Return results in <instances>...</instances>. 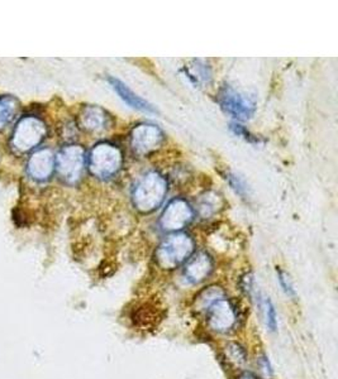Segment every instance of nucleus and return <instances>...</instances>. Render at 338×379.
Returning <instances> with one entry per match:
<instances>
[{
    "mask_svg": "<svg viewBox=\"0 0 338 379\" xmlns=\"http://www.w3.org/2000/svg\"><path fill=\"white\" fill-rule=\"evenodd\" d=\"M164 141V132L155 124L144 123L134 127L131 132V147L139 156L156 152Z\"/></svg>",
    "mask_w": 338,
    "mask_h": 379,
    "instance_id": "7",
    "label": "nucleus"
},
{
    "mask_svg": "<svg viewBox=\"0 0 338 379\" xmlns=\"http://www.w3.org/2000/svg\"><path fill=\"white\" fill-rule=\"evenodd\" d=\"M260 368L263 369L265 377H271L273 374V369L270 367V363L266 358H261V362H260Z\"/></svg>",
    "mask_w": 338,
    "mask_h": 379,
    "instance_id": "21",
    "label": "nucleus"
},
{
    "mask_svg": "<svg viewBox=\"0 0 338 379\" xmlns=\"http://www.w3.org/2000/svg\"><path fill=\"white\" fill-rule=\"evenodd\" d=\"M55 172V154L50 148H41L31 154L27 162V174L32 180L46 182Z\"/></svg>",
    "mask_w": 338,
    "mask_h": 379,
    "instance_id": "10",
    "label": "nucleus"
},
{
    "mask_svg": "<svg viewBox=\"0 0 338 379\" xmlns=\"http://www.w3.org/2000/svg\"><path fill=\"white\" fill-rule=\"evenodd\" d=\"M108 81L109 84L113 87V90L130 107H132L133 109H137V110H141V112L157 113V110H156L154 105H151L149 102H146L142 97H138L137 94H134L125 82H122L121 80L115 79V78H109Z\"/></svg>",
    "mask_w": 338,
    "mask_h": 379,
    "instance_id": "13",
    "label": "nucleus"
},
{
    "mask_svg": "<svg viewBox=\"0 0 338 379\" xmlns=\"http://www.w3.org/2000/svg\"><path fill=\"white\" fill-rule=\"evenodd\" d=\"M212 271V258L209 257V255H206V252H199L189 258L184 269V274L189 282L196 284L209 277Z\"/></svg>",
    "mask_w": 338,
    "mask_h": 379,
    "instance_id": "11",
    "label": "nucleus"
},
{
    "mask_svg": "<svg viewBox=\"0 0 338 379\" xmlns=\"http://www.w3.org/2000/svg\"><path fill=\"white\" fill-rule=\"evenodd\" d=\"M86 164L85 149L78 144H69L55 156V171L61 181L75 185L80 181Z\"/></svg>",
    "mask_w": 338,
    "mask_h": 379,
    "instance_id": "5",
    "label": "nucleus"
},
{
    "mask_svg": "<svg viewBox=\"0 0 338 379\" xmlns=\"http://www.w3.org/2000/svg\"><path fill=\"white\" fill-rule=\"evenodd\" d=\"M19 102L13 97H0V129H3L6 124L12 122L16 117Z\"/></svg>",
    "mask_w": 338,
    "mask_h": 379,
    "instance_id": "14",
    "label": "nucleus"
},
{
    "mask_svg": "<svg viewBox=\"0 0 338 379\" xmlns=\"http://www.w3.org/2000/svg\"><path fill=\"white\" fill-rule=\"evenodd\" d=\"M227 357L231 362L235 363L236 365H242L246 363V353L243 351L241 346L237 344H231L227 348Z\"/></svg>",
    "mask_w": 338,
    "mask_h": 379,
    "instance_id": "17",
    "label": "nucleus"
},
{
    "mask_svg": "<svg viewBox=\"0 0 338 379\" xmlns=\"http://www.w3.org/2000/svg\"><path fill=\"white\" fill-rule=\"evenodd\" d=\"M122 164L123 154L121 149L108 142L95 144L88 157V166L92 175L102 180L117 175L121 170Z\"/></svg>",
    "mask_w": 338,
    "mask_h": 379,
    "instance_id": "3",
    "label": "nucleus"
},
{
    "mask_svg": "<svg viewBox=\"0 0 338 379\" xmlns=\"http://www.w3.org/2000/svg\"><path fill=\"white\" fill-rule=\"evenodd\" d=\"M194 218V210L190 206L189 203L184 198H174L171 200L167 209L164 210L160 218V225L167 232H179Z\"/></svg>",
    "mask_w": 338,
    "mask_h": 379,
    "instance_id": "9",
    "label": "nucleus"
},
{
    "mask_svg": "<svg viewBox=\"0 0 338 379\" xmlns=\"http://www.w3.org/2000/svg\"><path fill=\"white\" fill-rule=\"evenodd\" d=\"M209 326L218 333H227L235 328L237 324V311L224 296L213 301L204 309Z\"/></svg>",
    "mask_w": 338,
    "mask_h": 379,
    "instance_id": "8",
    "label": "nucleus"
},
{
    "mask_svg": "<svg viewBox=\"0 0 338 379\" xmlns=\"http://www.w3.org/2000/svg\"><path fill=\"white\" fill-rule=\"evenodd\" d=\"M240 379H258V378H256L255 375H253V374L246 373V374H243V375H241V377H240Z\"/></svg>",
    "mask_w": 338,
    "mask_h": 379,
    "instance_id": "22",
    "label": "nucleus"
},
{
    "mask_svg": "<svg viewBox=\"0 0 338 379\" xmlns=\"http://www.w3.org/2000/svg\"><path fill=\"white\" fill-rule=\"evenodd\" d=\"M167 193V178L156 171H149L133 188V205L138 211L149 214L164 203Z\"/></svg>",
    "mask_w": 338,
    "mask_h": 379,
    "instance_id": "1",
    "label": "nucleus"
},
{
    "mask_svg": "<svg viewBox=\"0 0 338 379\" xmlns=\"http://www.w3.org/2000/svg\"><path fill=\"white\" fill-rule=\"evenodd\" d=\"M231 129L235 132V134L242 137L243 139H246L248 142H256V138H253L248 130L245 129L242 125L240 124H231Z\"/></svg>",
    "mask_w": 338,
    "mask_h": 379,
    "instance_id": "20",
    "label": "nucleus"
},
{
    "mask_svg": "<svg viewBox=\"0 0 338 379\" xmlns=\"http://www.w3.org/2000/svg\"><path fill=\"white\" fill-rule=\"evenodd\" d=\"M193 252L194 240L188 234L175 233L160 244L156 250V260L164 269H172L189 260Z\"/></svg>",
    "mask_w": 338,
    "mask_h": 379,
    "instance_id": "4",
    "label": "nucleus"
},
{
    "mask_svg": "<svg viewBox=\"0 0 338 379\" xmlns=\"http://www.w3.org/2000/svg\"><path fill=\"white\" fill-rule=\"evenodd\" d=\"M218 206H219V198L216 193H206V196H203L199 201V213L201 216L208 218L212 215L214 213H217Z\"/></svg>",
    "mask_w": 338,
    "mask_h": 379,
    "instance_id": "15",
    "label": "nucleus"
},
{
    "mask_svg": "<svg viewBox=\"0 0 338 379\" xmlns=\"http://www.w3.org/2000/svg\"><path fill=\"white\" fill-rule=\"evenodd\" d=\"M218 102L227 114L238 120L251 119L256 112V102L232 86L224 85L218 92Z\"/></svg>",
    "mask_w": 338,
    "mask_h": 379,
    "instance_id": "6",
    "label": "nucleus"
},
{
    "mask_svg": "<svg viewBox=\"0 0 338 379\" xmlns=\"http://www.w3.org/2000/svg\"><path fill=\"white\" fill-rule=\"evenodd\" d=\"M260 307L264 310L268 328L271 331H276L278 321H276L275 307L273 305V302L269 299H266V297H260Z\"/></svg>",
    "mask_w": 338,
    "mask_h": 379,
    "instance_id": "16",
    "label": "nucleus"
},
{
    "mask_svg": "<svg viewBox=\"0 0 338 379\" xmlns=\"http://www.w3.org/2000/svg\"><path fill=\"white\" fill-rule=\"evenodd\" d=\"M79 124H80V128L90 133L103 132L108 128V114L104 109L89 105L81 110Z\"/></svg>",
    "mask_w": 338,
    "mask_h": 379,
    "instance_id": "12",
    "label": "nucleus"
},
{
    "mask_svg": "<svg viewBox=\"0 0 338 379\" xmlns=\"http://www.w3.org/2000/svg\"><path fill=\"white\" fill-rule=\"evenodd\" d=\"M230 182L231 186L233 187V190H235L236 193H238V195H243V193H246V185L243 183V181H242L240 177L233 175L230 176Z\"/></svg>",
    "mask_w": 338,
    "mask_h": 379,
    "instance_id": "19",
    "label": "nucleus"
},
{
    "mask_svg": "<svg viewBox=\"0 0 338 379\" xmlns=\"http://www.w3.org/2000/svg\"><path fill=\"white\" fill-rule=\"evenodd\" d=\"M279 282H280L282 289L285 291V294H289V296H294L295 294V291L292 289V282H290V279L287 277L285 272L279 271Z\"/></svg>",
    "mask_w": 338,
    "mask_h": 379,
    "instance_id": "18",
    "label": "nucleus"
},
{
    "mask_svg": "<svg viewBox=\"0 0 338 379\" xmlns=\"http://www.w3.org/2000/svg\"><path fill=\"white\" fill-rule=\"evenodd\" d=\"M46 136L47 127L43 120L35 115H24L13 129L9 146L16 154H26L38 147Z\"/></svg>",
    "mask_w": 338,
    "mask_h": 379,
    "instance_id": "2",
    "label": "nucleus"
}]
</instances>
